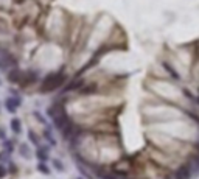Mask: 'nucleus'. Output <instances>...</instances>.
<instances>
[{
  "instance_id": "f8f14e48",
  "label": "nucleus",
  "mask_w": 199,
  "mask_h": 179,
  "mask_svg": "<svg viewBox=\"0 0 199 179\" xmlns=\"http://www.w3.org/2000/svg\"><path fill=\"white\" fill-rule=\"evenodd\" d=\"M19 153H20V156H22V157H27V159H31V151H30V148H28V145H25V143H22V145H20V148H19Z\"/></svg>"
},
{
  "instance_id": "dca6fc26",
  "label": "nucleus",
  "mask_w": 199,
  "mask_h": 179,
  "mask_svg": "<svg viewBox=\"0 0 199 179\" xmlns=\"http://www.w3.org/2000/svg\"><path fill=\"white\" fill-rule=\"evenodd\" d=\"M95 91H96V86H95V84H90V87H82V89H81L82 94H92V92H95Z\"/></svg>"
},
{
  "instance_id": "412c9836",
  "label": "nucleus",
  "mask_w": 199,
  "mask_h": 179,
  "mask_svg": "<svg viewBox=\"0 0 199 179\" xmlns=\"http://www.w3.org/2000/svg\"><path fill=\"white\" fill-rule=\"evenodd\" d=\"M7 176V168L3 165H0V179H3Z\"/></svg>"
},
{
  "instance_id": "393cba45",
  "label": "nucleus",
  "mask_w": 199,
  "mask_h": 179,
  "mask_svg": "<svg viewBox=\"0 0 199 179\" xmlns=\"http://www.w3.org/2000/svg\"><path fill=\"white\" fill-rule=\"evenodd\" d=\"M76 179H82V177H76Z\"/></svg>"
},
{
  "instance_id": "1a4fd4ad",
  "label": "nucleus",
  "mask_w": 199,
  "mask_h": 179,
  "mask_svg": "<svg viewBox=\"0 0 199 179\" xmlns=\"http://www.w3.org/2000/svg\"><path fill=\"white\" fill-rule=\"evenodd\" d=\"M36 156L41 162H47L48 160V148L47 146H39L36 150Z\"/></svg>"
},
{
  "instance_id": "0eeeda50",
  "label": "nucleus",
  "mask_w": 199,
  "mask_h": 179,
  "mask_svg": "<svg viewBox=\"0 0 199 179\" xmlns=\"http://www.w3.org/2000/svg\"><path fill=\"white\" fill-rule=\"evenodd\" d=\"M75 129H76V128H75V125H73V123H72V120H70V122H69L62 129H61V132H62L64 139H70L72 136H75Z\"/></svg>"
},
{
  "instance_id": "ddd939ff",
  "label": "nucleus",
  "mask_w": 199,
  "mask_h": 179,
  "mask_svg": "<svg viewBox=\"0 0 199 179\" xmlns=\"http://www.w3.org/2000/svg\"><path fill=\"white\" fill-rule=\"evenodd\" d=\"M82 86V81L79 79V81H73V83H70L67 87H65V91H73V89H78V87H81Z\"/></svg>"
},
{
  "instance_id": "6ab92c4d",
  "label": "nucleus",
  "mask_w": 199,
  "mask_h": 179,
  "mask_svg": "<svg viewBox=\"0 0 199 179\" xmlns=\"http://www.w3.org/2000/svg\"><path fill=\"white\" fill-rule=\"evenodd\" d=\"M28 137H30V140H31L34 145H39V137H38L33 131H30V132H28Z\"/></svg>"
},
{
  "instance_id": "7ed1b4c3",
  "label": "nucleus",
  "mask_w": 199,
  "mask_h": 179,
  "mask_svg": "<svg viewBox=\"0 0 199 179\" xmlns=\"http://www.w3.org/2000/svg\"><path fill=\"white\" fill-rule=\"evenodd\" d=\"M193 174V170L188 163H184L180 165L176 171H174V179H190Z\"/></svg>"
},
{
  "instance_id": "5701e85b",
  "label": "nucleus",
  "mask_w": 199,
  "mask_h": 179,
  "mask_svg": "<svg viewBox=\"0 0 199 179\" xmlns=\"http://www.w3.org/2000/svg\"><path fill=\"white\" fill-rule=\"evenodd\" d=\"M0 139L5 140V132H3V129H0Z\"/></svg>"
},
{
  "instance_id": "f03ea898",
  "label": "nucleus",
  "mask_w": 199,
  "mask_h": 179,
  "mask_svg": "<svg viewBox=\"0 0 199 179\" xmlns=\"http://www.w3.org/2000/svg\"><path fill=\"white\" fill-rule=\"evenodd\" d=\"M65 79H67V76H65V73H62V72H56V73H51V75H48V76L44 79V83H42V87H41V91H42V92L55 91V89H58L59 86H62V84L65 83Z\"/></svg>"
},
{
  "instance_id": "6e6552de",
  "label": "nucleus",
  "mask_w": 199,
  "mask_h": 179,
  "mask_svg": "<svg viewBox=\"0 0 199 179\" xmlns=\"http://www.w3.org/2000/svg\"><path fill=\"white\" fill-rule=\"evenodd\" d=\"M162 65H163V69H165V70H166V72L170 73V76H173L174 79H180V75L177 73V70H176V69H174V67H173V65H171L170 62L163 61V62H162Z\"/></svg>"
},
{
  "instance_id": "4be33fe9",
  "label": "nucleus",
  "mask_w": 199,
  "mask_h": 179,
  "mask_svg": "<svg viewBox=\"0 0 199 179\" xmlns=\"http://www.w3.org/2000/svg\"><path fill=\"white\" fill-rule=\"evenodd\" d=\"M5 146H7V151H8V153H11V151H13V148H11V146H13V145H11V142L5 140Z\"/></svg>"
},
{
  "instance_id": "9b49d317",
  "label": "nucleus",
  "mask_w": 199,
  "mask_h": 179,
  "mask_svg": "<svg viewBox=\"0 0 199 179\" xmlns=\"http://www.w3.org/2000/svg\"><path fill=\"white\" fill-rule=\"evenodd\" d=\"M10 123H11V129H13V132H16V134H20V131H22V126H20V120H19V119H13Z\"/></svg>"
},
{
  "instance_id": "423d86ee",
  "label": "nucleus",
  "mask_w": 199,
  "mask_h": 179,
  "mask_svg": "<svg viewBox=\"0 0 199 179\" xmlns=\"http://www.w3.org/2000/svg\"><path fill=\"white\" fill-rule=\"evenodd\" d=\"M187 163L191 167L193 173H194V171H199V151H196L194 154H190V156H188V162H187Z\"/></svg>"
},
{
  "instance_id": "39448f33",
  "label": "nucleus",
  "mask_w": 199,
  "mask_h": 179,
  "mask_svg": "<svg viewBox=\"0 0 199 179\" xmlns=\"http://www.w3.org/2000/svg\"><path fill=\"white\" fill-rule=\"evenodd\" d=\"M7 109H8V112H11V114H14L16 111H17V108L20 106V98H17V97H11V98H8L7 100Z\"/></svg>"
},
{
  "instance_id": "f3484780",
  "label": "nucleus",
  "mask_w": 199,
  "mask_h": 179,
  "mask_svg": "<svg viewBox=\"0 0 199 179\" xmlns=\"http://www.w3.org/2000/svg\"><path fill=\"white\" fill-rule=\"evenodd\" d=\"M185 114H187V115H188V117H190L193 122H196V123L199 125V115H197L196 112H191V111H185Z\"/></svg>"
},
{
  "instance_id": "9d476101",
  "label": "nucleus",
  "mask_w": 199,
  "mask_h": 179,
  "mask_svg": "<svg viewBox=\"0 0 199 179\" xmlns=\"http://www.w3.org/2000/svg\"><path fill=\"white\" fill-rule=\"evenodd\" d=\"M22 76H24V73H20L19 70H11L10 75H8V79H10L11 83H17V81H20Z\"/></svg>"
},
{
  "instance_id": "4468645a",
  "label": "nucleus",
  "mask_w": 199,
  "mask_h": 179,
  "mask_svg": "<svg viewBox=\"0 0 199 179\" xmlns=\"http://www.w3.org/2000/svg\"><path fill=\"white\" fill-rule=\"evenodd\" d=\"M44 137H45V139H47L48 142H51V145H56V140L53 139V136H51V131H50L48 128H47V129L44 131Z\"/></svg>"
},
{
  "instance_id": "f257e3e1",
  "label": "nucleus",
  "mask_w": 199,
  "mask_h": 179,
  "mask_svg": "<svg viewBox=\"0 0 199 179\" xmlns=\"http://www.w3.org/2000/svg\"><path fill=\"white\" fill-rule=\"evenodd\" d=\"M47 115L48 117H51V120H53V123H55V126L61 131L69 122H70V119H69V115H67V112H65V109H64V106L62 105H59V103H55L53 106H50L48 108V111H47Z\"/></svg>"
},
{
  "instance_id": "a211bd4d",
  "label": "nucleus",
  "mask_w": 199,
  "mask_h": 179,
  "mask_svg": "<svg viewBox=\"0 0 199 179\" xmlns=\"http://www.w3.org/2000/svg\"><path fill=\"white\" fill-rule=\"evenodd\" d=\"M100 177H101V179H117L114 174H109V173H104V171H98L96 173Z\"/></svg>"
},
{
  "instance_id": "aec40b11",
  "label": "nucleus",
  "mask_w": 199,
  "mask_h": 179,
  "mask_svg": "<svg viewBox=\"0 0 199 179\" xmlns=\"http://www.w3.org/2000/svg\"><path fill=\"white\" fill-rule=\"evenodd\" d=\"M53 165H55V168H56L58 171H62V170H64V165H62L58 159H53Z\"/></svg>"
},
{
  "instance_id": "2eb2a0df",
  "label": "nucleus",
  "mask_w": 199,
  "mask_h": 179,
  "mask_svg": "<svg viewBox=\"0 0 199 179\" xmlns=\"http://www.w3.org/2000/svg\"><path fill=\"white\" fill-rule=\"evenodd\" d=\"M38 170H39V171H42L44 174H50V168L45 165V162H41V163H38Z\"/></svg>"
},
{
  "instance_id": "b1692460",
  "label": "nucleus",
  "mask_w": 199,
  "mask_h": 179,
  "mask_svg": "<svg viewBox=\"0 0 199 179\" xmlns=\"http://www.w3.org/2000/svg\"><path fill=\"white\" fill-rule=\"evenodd\" d=\"M196 101H197V103H199V97H197V98H196Z\"/></svg>"
},
{
  "instance_id": "20e7f679",
  "label": "nucleus",
  "mask_w": 199,
  "mask_h": 179,
  "mask_svg": "<svg viewBox=\"0 0 199 179\" xmlns=\"http://www.w3.org/2000/svg\"><path fill=\"white\" fill-rule=\"evenodd\" d=\"M13 65H16L14 58H11L7 51H0V69L7 70L8 67H13Z\"/></svg>"
}]
</instances>
